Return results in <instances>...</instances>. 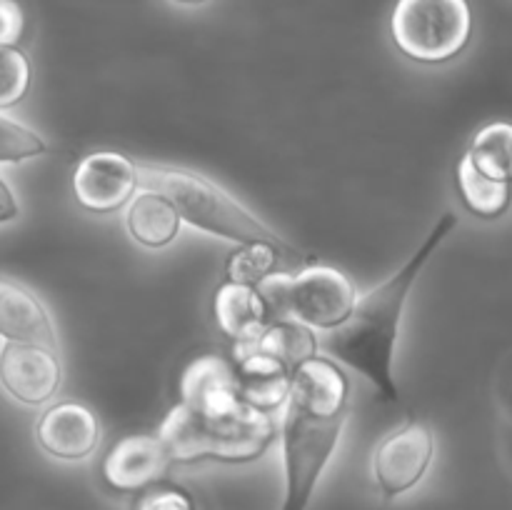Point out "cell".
I'll use <instances>...</instances> for the list:
<instances>
[{
	"mask_svg": "<svg viewBox=\"0 0 512 510\" xmlns=\"http://www.w3.org/2000/svg\"><path fill=\"white\" fill-rule=\"evenodd\" d=\"M350 380L333 360L315 355L293 373L285 403L283 503L280 510H308L320 475L328 468L348 418Z\"/></svg>",
	"mask_w": 512,
	"mask_h": 510,
	"instance_id": "cell-1",
	"label": "cell"
},
{
	"mask_svg": "<svg viewBox=\"0 0 512 510\" xmlns=\"http://www.w3.org/2000/svg\"><path fill=\"white\" fill-rule=\"evenodd\" d=\"M455 225H458V215L443 213V218L433 225L423 245L410 255L408 263L398 273L390 275L385 283H380L378 288L360 295L348 318L338 328L328 330L325 350L335 360L358 370L378 390L380 398L388 400V403L400 400L393 360L408 295L428 260L433 258L440 243L453 233Z\"/></svg>",
	"mask_w": 512,
	"mask_h": 510,
	"instance_id": "cell-2",
	"label": "cell"
},
{
	"mask_svg": "<svg viewBox=\"0 0 512 510\" xmlns=\"http://www.w3.org/2000/svg\"><path fill=\"white\" fill-rule=\"evenodd\" d=\"M273 413L240 403L228 410H198L178 403L158 428L173 463L213 458L223 463H248L260 458L275 438Z\"/></svg>",
	"mask_w": 512,
	"mask_h": 510,
	"instance_id": "cell-3",
	"label": "cell"
},
{
	"mask_svg": "<svg viewBox=\"0 0 512 510\" xmlns=\"http://www.w3.org/2000/svg\"><path fill=\"white\" fill-rule=\"evenodd\" d=\"M138 188L165 195L180 213V220L190 223L193 228L205 230L210 235H220V238L233 240L238 245L268 243L278 248L290 265L303 263L298 250L290 248L275 230H270L263 220L255 218L245 205H240L228 190H223L205 175L180 168L138 165Z\"/></svg>",
	"mask_w": 512,
	"mask_h": 510,
	"instance_id": "cell-4",
	"label": "cell"
},
{
	"mask_svg": "<svg viewBox=\"0 0 512 510\" xmlns=\"http://www.w3.org/2000/svg\"><path fill=\"white\" fill-rule=\"evenodd\" d=\"M273 320H295L308 328L333 330L355 305V288L340 270L310 265L293 273H273L255 285Z\"/></svg>",
	"mask_w": 512,
	"mask_h": 510,
	"instance_id": "cell-5",
	"label": "cell"
},
{
	"mask_svg": "<svg viewBox=\"0 0 512 510\" xmlns=\"http://www.w3.org/2000/svg\"><path fill=\"white\" fill-rule=\"evenodd\" d=\"M390 35L395 48L415 63H448L468 48L473 10L468 0H398Z\"/></svg>",
	"mask_w": 512,
	"mask_h": 510,
	"instance_id": "cell-6",
	"label": "cell"
},
{
	"mask_svg": "<svg viewBox=\"0 0 512 510\" xmlns=\"http://www.w3.org/2000/svg\"><path fill=\"white\" fill-rule=\"evenodd\" d=\"M435 455V435L425 420L408 418L375 450V480L385 498H398L423 480Z\"/></svg>",
	"mask_w": 512,
	"mask_h": 510,
	"instance_id": "cell-7",
	"label": "cell"
},
{
	"mask_svg": "<svg viewBox=\"0 0 512 510\" xmlns=\"http://www.w3.org/2000/svg\"><path fill=\"white\" fill-rule=\"evenodd\" d=\"M138 188V163L115 150L85 155L73 173V193L80 208L108 215L130 203Z\"/></svg>",
	"mask_w": 512,
	"mask_h": 510,
	"instance_id": "cell-8",
	"label": "cell"
},
{
	"mask_svg": "<svg viewBox=\"0 0 512 510\" xmlns=\"http://www.w3.org/2000/svg\"><path fill=\"white\" fill-rule=\"evenodd\" d=\"M63 383L58 350L33 343H5L0 348V385L23 405H43Z\"/></svg>",
	"mask_w": 512,
	"mask_h": 510,
	"instance_id": "cell-9",
	"label": "cell"
},
{
	"mask_svg": "<svg viewBox=\"0 0 512 510\" xmlns=\"http://www.w3.org/2000/svg\"><path fill=\"white\" fill-rule=\"evenodd\" d=\"M173 465L158 435H128L103 458V480L118 493H135L160 483Z\"/></svg>",
	"mask_w": 512,
	"mask_h": 510,
	"instance_id": "cell-10",
	"label": "cell"
},
{
	"mask_svg": "<svg viewBox=\"0 0 512 510\" xmlns=\"http://www.w3.org/2000/svg\"><path fill=\"white\" fill-rule=\"evenodd\" d=\"M35 440L48 455L58 460H83L98 448L100 423L83 403H58L40 415Z\"/></svg>",
	"mask_w": 512,
	"mask_h": 510,
	"instance_id": "cell-11",
	"label": "cell"
},
{
	"mask_svg": "<svg viewBox=\"0 0 512 510\" xmlns=\"http://www.w3.org/2000/svg\"><path fill=\"white\" fill-rule=\"evenodd\" d=\"M0 338L5 343H33L58 350L48 308L33 290L8 275H0Z\"/></svg>",
	"mask_w": 512,
	"mask_h": 510,
	"instance_id": "cell-12",
	"label": "cell"
},
{
	"mask_svg": "<svg viewBox=\"0 0 512 510\" xmlns=\"http://www.w3.org/2000/svg\"><path fill=\"white\" fill-rule=\"evenodd\" d=\"M238 370V393L243 403L263 413L283 408L288 403L293 373L270 355L250 348H233Z\"/></svg>",
	"mask_w": 512,
	"mask_h": 510,
	"instance_id": "cell-13",
	"label": "cell"
},
{
	"mask_svg": "<svg viewBox=\"0 0 512 510\" xmlns=\"http://www.w3.org/2000/svg\"><path fill=\"white\" fill-rule=\"evenodd\" d=\"M180 403L198 410H228L240 405L238 370L220 355L193 360L180 375Z\"/></svg>",
	"mask_w": 512,
	"mask_h": 510,
	"instance_id": "cell-14",
	"label": "cell"
},
{
	"mask_svg": "<svg viewBox=\"0 0 512 510\" xmlns=\"http://www.w3.org/2000/svg\"><path fill=\"white\" fill-rule=\"evenodd\" d=\"M213 313L218 328L223 330L235 345L253 343V340H258L260 333L273 323L268 305H265L258 288L233 283V280H225V283L215 290Z\"/></svg>",
	"mask_w": 512,
	"mask_h": 510,
	"instance_id": "cell-15",
	"label": "cell"
},
{
	"mask_svg": "<svg viewBox=\"0 0 512 510\" xmlns=\"http://www.w3.org/2000/svg\"><path fill=\"white\" fill-rule=\"evenodd\" d=\"M180 225L183 220H180L175 205L165 195L153 193V190H143L140 195H135L125 213V228H128L130 238L150 250L173 243L180 233Z\"/></svg>",
	"mask_w": 512,
	"mask_h": 510,
	"instance_id": "cell-16",
	"label": "cell"
},
{
	"mask_svg": "<svg viewBox=\"0 0 512 510\" xmlns=\"http://www.w3.org/2000/svg\"><path fill=\"white\" fill-rule=\"evenodd\" d=\"M235 348H250L260 350V353L270 355L278 363H283L290 373L300 368L303 363L313 360L318 355V338H315L313 328L295 320H273L268 328L260 333L258 340L248 345H235Z\"/></svg>",
	"mask_w": 512,
	"mask_h": 510,
	"instance_id": "cell-17",
	"label": "cell"
},
{
	"mask_svg": "<svg viewBox=\"0 0 512 510\" xmlns=\"http://www.w3.org/2000/svg\"><path fill=\"white\" fill-rule=\"evenodd\" d=\"M455 183H458L465 208L478 218H500L510 208L512 183L480 173L473 160L468 158V153L460 158L458 170H455Z\"/></svg>",
	"mask_w": 512,
	"mask_h": 510,
	"instance_id": "cell-18",
	"label": "cell"
},
{
	"mask_svg": "<svg viewBox=\"0 0 512 510\" xmlns=\"http://www.w3.org/2000/svg\"><path fill=\"white\" fill-rule=\"evenodd\" d=\"M468 158L480 173L512 183V123L495 120L480 128L470 143Z\"/></svg>",
	"mask_w": 512,
	"mask_h": 510,
	"instance_id": "cell-19",
	"label": "cell"
},
{
	"mask_svg": "<svg viewBox=\"0 0 512 510\" xmlns=\"http://www.w3.org/2000/svg\"><path fill=\"white\" fill-rule=\"evenodd\" d=\"M280 263H288L285 255L280 253L278 248L268 243H245L238 245V248L230 253L228 265V280L233 283H243V285H258L263 283L268 275L278 273Z\"/></svg>",
	"mask_w": 512,
	"mask_h": 510,
	"instance_id": "cell-20",
	"label": "cell"
},
{
	"mask_svg": "<svg viewBox=\"0 0 512 510\" xmlns=\"http://www.w3.org/2000/svg\"><path fill=\"white\" fill-rule=\"evenodd\" d=\"M30 60L18 45H0V110L15 108L30 90Z\"/></svg>",
	"mask_w": 512,
	"mask_h": 510,
	"instance_id": "cell-21",
	"label": "cell"
},
{
	"mask_svg": "<svg viewBox=\"0 0 512 510\" xmlns=\"http://www.w3.org/2000/svg\"><path fill=\"white\" fill-rule=\"evenodd\" d=\"M48 153V143L28 125L0 113V165L23 163Z\"/></svg>",
	"mask_w": 512,
	"mask_h": 510,
	"instance_id": "cell-22",
	"label": "cell"
},
{
	"mask_svg": "<svg viewBox=\"0 0 512 510\" xmlns=\"http://www.w3.org/2000/svg\"><path fill=\"white\" fill-rule=\"evenodd\" d=\"M138 510H198L193 498L180 488H155L143 495Z\"/></svg>",
	"mask_w": 512,
	"mask_h": 510,
	"instance_id": "cell-23",
	"label": "cell"
},
{
	"mask_svg": "<svg viewBox=\"0 0 512 510\" xmlns=\"http://www.w3.org/2000/svg\"><path fill=\"white\" fill-rule=\"evenodd\" d=\"M25 15L15 0H0V45H18Z\"/></svg>",
	"mask_w": 512,
	"mask_h": 510,
	"instance_id": "cell-24",
	"label": "cell"
},
{
	"mask_svg": "<svg viewBox=\"0 0 512 510\" xmlns=\"http://www.w3.org/2000/svg\"><path fill=\"white\" fill-rule=\"evenodd\" d=\"M18 215H20L18 198H15L13 188L0 178V225L10 223V220H15Z\"/></svg>",
	"mask_w": 512,
	"mask_h": 510,
	"instance_id": "cell-25",
	"label": "cell"
},
{
	"mask_svg": "<svg viewBox=\"0 0 512 510\" xmlns=\"http://www.w3.org/2000/svg\"><path fill=\"white\" fill-rule=\"evenodd\" d=\"M175 3H180V5H200V3H205V0H175Z\"/></svg>",
	"mask_w": 512,
	"mask_h": 510,
	"instance_id": "cell-26",
	"label": "cell"
}]
</instances>
